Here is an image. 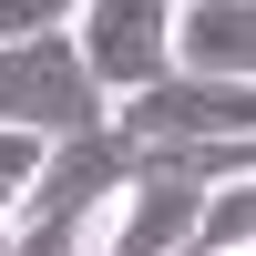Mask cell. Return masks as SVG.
I'll return each mask as SVG.
<instances>
[{
    "label": "cell",
    "instance_id": "1",
    "mask_svg": "<svg viewBox=\"0 0 256 256\" xmlns=\"http://www.w3.org/2000/svg\"><path fill=\"white\" fill-rule=\"evenodd\" d=\"M0 123L10 134H41V144H72V134H102L113 102L102 82L82 72V41L52 31V41H0Z\"/></svg>",
    "mask_w": 256,
    "mask_h": 256
},
{
    "label": "cell",
    "instance_id": "5",
    "mask_svg": "<svg viewBox=\"0 0 256 256\" xmlns=\"http://www.w3.org/2000/svg\"><path fill=\"white\" fill-rule=\"evenodd\" d=\"M184 256H256V174L205 184V216H195V246Z\"/></svg>",
    "mask_w": 256,
    "mask_h": 256
},
{
    "label": "cell",
    "instance_id": "9",
    "mask_svg": "<svg viewBox=\"0 0 256 256\" xmlns=\"http://www.w3.org/2000/svg\"><path fill=\"white\" fill-rule=\"evenodd\" d=\"M174 10H195V0H174Z\"/></svg>",
    "mask_w": 256,
    "mask_h": 256
},
{
    "label": "cell",
    "instance_id": "3",
    "mask_svg": "<svg viewBox=\"0 0 256 256\" xmlns=\"http://www.w3.org/2000/svg\"><path fill=\"white\" fill-rule=\"evenodd\" d=\"M205 216V184L164 174V164H134V184L113 195V226H102V256H184Z\"/></svg>",
    "mask_w": 256,
    "mask_h": 256
},
{
    "label": "cell",
    "instance_id": "6",
    "mask_svg": "<svg viewBox=\"0 0 256 256\" xmlns=\"http://www.w3.org/2000/svg\"><path fill=\"white\" fill-rule=\"evenodd\" d=\"M72 20H82V0H0V41H52Z\"/></svg>",
    "mask_w": 256,
    "mask_h": 256
},
{
    "label": "cell",
    "instance_id": "7",
    "mask_svg": "<svg viewBox=\"0 0 256 256\" xmlns=\"http://www.w3.org/2000/svg\"><path fill=\"white\" fill-rule=\"evenodd\" d=\"M41 164H52V144L0 123V195H31V184H41Z\"/></svg>",
    "mask_w": 256,
    "mask_h": 256
},
{
    "label": "cell",
    "instance_id": "8",
    "mask_svg": "<svg viewBox=\"0 0 256 256\" xmlns=\"http://www.w3.org/2000/svg\"><path fill=\"white\" fill-rule=\"evenodd\" d=\"M10 205H20V195H0V236H10Z\"/></svg>",
    "mask_w": 256,
    "mask_h": 256
},
{
    "label": "cell",
    "instance_id": "4",
    "mask_svg": "<svg viewBox=\"0 0 256 256\" xmlns=\"http://www.w3.org/2000/svg\"><path fill=\"white\" fill-rule=\"evenodd\" d=\"M174 72L256 82V0H195V10H174Z\"/></svg>",
    "mask_w": 256,
    "mask_h": 256
},
{
    "label": "cell",
    "instance_id": "2",
    "mask_svg": "<svg viewBox=\"0 0 256 256\" xmlns=\"http://www.w3.org/2000/svg\"><path fill=\"white\" fill-rule=\"evenodd\" d=\"M72 41H82V72L102 82V102L174 82V0H82Z\"/></svg>",
    "mask_w": 256,
    "mask_h": 256
}]
</instances>
